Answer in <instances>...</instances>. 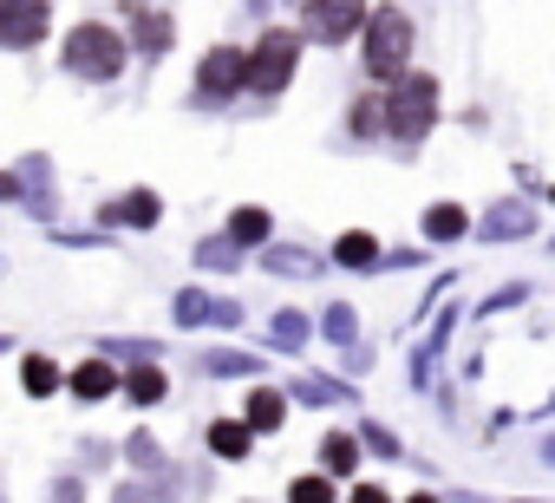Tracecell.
I'll return each instance as SVG.
<instances>
[{"instance_id":"d4e9b609","label":"cell","mask_w":555,"mask_h":503,"mask_svg":"<svg viewBox=\"0 0 555 503\" xmlns=\"http://www.w3.org/2000/svg\"><path fill=\"white\" fill-rule=\"evenodd\" d=\"M274 340H282V347H301V340H308V314H274Z\"/></svg>"},{"instance_id":"1f68e13d","label":"cell","mask_w":555,"mask_h":503,"mask_svg":"<svg viewBox=\"0 0 555 503\" xmlns=\"http://www.w3.org/2000/svg\"><path fill=\"white\" fill-rule=\"evenodd\" d=\"M112 503H151V490H144V483H118V496H112Z\"/></svg>"},{"instance_id":"f1b7e54d","label":"cell","mask_w":555,"mask_h":503,"mask_svg":"<svg viewBox=\"0 0 555 503\" xmlns=\"http://www.w3.org/2000/svg\"><path fill=\"white\" fill-rule=\"evenodd\" d=\"M125 451H131V464H144V470H151V464H157V444H151V438H144V431H131V444H125Z\"/></svg>"},{"instance_id":"30bf717a","label":"cell","mask_w":555,"mask_h":503,"mask_svg":"<svg viewBox=\"0 0 555 503\" xmlns=\"http://www.w3.org/2000/svg\"><path fill=\"white\" fill-rule=\"evenodd\" d=\"M157 190H131V196H118L112 209H105V222H118V229H151L157 222Z\"/></svg>"},{"instance_id":"52a82bcc","label":"cell","mask_w":555,"mask_h":503,"mask_svg":"<svg viewBox=\"0 0 555 503\" xmlns=\"http://www.w3.org/2000/svg\"><path fill=\"white\" fill-rule=\"evenodd\" d=\"M242 66H248V53H235V47L203 53V66H196V92H203V99H229V92H242Z\"/></svg>"},{"instance_id":"cb8c5ba5","label":"cell","mask_w":555,"mask_h":503,"mask_svg":"<svg viewBox=\"0 0 555 503\" xmlns=\"http://www.w3.org/2000/svg\"><path fill=\"white\" fill-rule=\"evenodd\" d=\"M353 334H360V314H353L347 301H340V308H327V340H340V347H347Z\"/></svg>"},{"instance_id":"277c9868","label":"cell","mask_w":555,"mask_h":503,"mask_svg":"<svg viewBox=\"0 0 555 503\" xmlns=\"http://www.w3.org/2000/svg\"><path fill=\"white\" fill-rule=\"evenodd\" d=\"M118 66H125V40L112 27L86 21V27L66 34V73H79V79H118Z\"/></svg>"},{"instance_id":"9a60e30c","label":"cell","mask_w":555,"mask_h":503,"mask_svg":"<svg viewBox=\"0 0 555 503\" xmlns=\"http://www.w3.org/2000/svg\"><path fill=\"white\" fill-rule=\"evenodd\" d=\"M118 386H125V399H131V405H157V399H164V392H170V386H164V373H157V366H131V373H125V379H118Z\"/></svg>"},{"instance_id":"f546056e","label":"cell","mask_w":555,"mask_h":503,"mask_svg":"<svg viewBox=\"0 0 555 503\" xmlns=\"http://www.w3.org/2000/svg\"><path fill=\"white\" fill-rule=\"evenodd\" d=\"M138 34H144V47H151V53H157V47H164V40H170V27H164V21H157V14H144V27H138Z\"/></svg>"},{"instance_id":"83f0119b","label":"cell","mask_w":555,"mask_h":503,"mask_svg":"<svg viewBox=\"0 0 555 503\" xmlns=\"http://www.w3.org/2000/svg\"><path fill=\"white\" fill-rule=\"evenodd\" d=\"M366 444H373V451H379V457H399V438H392V431H386V425H366Z\"/></svg>"},{"instance_id":"4316f807","label":"cell","mask_w":555,"mask_h":503,"mask_svg":"<svg viewBox=\"0 0 555 503\" xmlns=\"http://www.w3.org/2000/svg\"><path fill=\"white\" fill-rule=\"evenodd\" d=\"M47 503H86V477H60V483L47 490Z\"/></svg>"},{"instance_id":"ba28073f","label":"cell","mask_w":555,"mask_h":503,"mask_svg":"<svg viewBox=\"0 0 555 503\" xmlns=\"http://www.w3.org/2000/svg\"><path fill=\"white\" fill-rule=\"evenodd\" d=\"M177 321H203V327H235V321H242V308H229V301H209V295L183 288V295H177Z\"/></svg>"},{"instance_id":"2e32d148","label":"cell","mask_w":555,"mask_h":503,"mask_svg":"<svg viewBox=\"0 0 555 503\" xmlns=\"http://www.w3.org/2000/svg\"><path fill=\"white\" fill-rule=\"evenodd\" d=\"M282 418H288V399H282V392H268V386L248 392V431H274Z\"/></svg>"},{"instance_id":"44dd1931","label":"cell","mask_w":555,"mask_h":503,"mask_svg":"<svg viewBox=\"0 0 555 503\" xmlns=\"http://www.w3.org/2000/svg\"><path fill=\"white\" fill-rule=\"evenodd\" d=\"M535 229V216L522 209V203H509V209H496L490 222H483V235H529Z\"/></svg>"},{"instance_id":"6da1fadb","label":"cell","mask_w":555,"mask_h":503,"mask_svg":"<svg viewBox=\"0 0 555 503\" xmlns=\"http://www.w3.org/2000/svg\"><path fill=\"white\" fill-rule=\"evenodd\" d=\"M412 60V21L399 8H366V73L379 86H392Z\"/></svg>"},{"instance_id":"d6986e66","label":"cell","mask_w":555,"mask_h":503,"mask_svg":"<svg viewBox=\"0 0 555 503\" xmlns=\"http://www.w3.org/2000/svg\"><path fill=\"white\" fill-rule=\"evenodd\" d=\"M21 386H27L34 399H47V392H60V366H53L47 353H34V360L21 366Z\"/></svg>"},{"instance_id":"e575fe53","label":"cell","mask_w":555,"mask_h":503,"mask_svg":"<svg viewBox=\"0 0 555 503\" xmlns=\"http://www.w3.org/2000/svg\"><path fill=\"white\" fill-rule=\"evenodd\" d=\"M405 503H438V496H405Z\"/></svg>"},{"instance_id":"ffe728a7","label":"cell","mask_w":555,"mask_h":503,"mask_svg":"<svg viewBox=\"0 0 555 503\" xmlns=\"http://www.w3.org/2000/svg\"><path fill=\"white\" fill-rule=\"evenodd\" d=\"M268 275H295L301 282V275H321V269H314L308 248H268Z\"/></svg>"},{"instance_id":"836d02e7","label":"cell","mask_w":555,"mask_h":503,"mask_svg":"<svg viewBox=\"0 0 555 503\" xmlns=\"http://www.w3.org/2000/svg\"><path fill=\"white\" fill-rule=\"evenodd\" d=\"M8 196H21V177H0V203H8Z\"/></svg>"},{"instance_id":"ac0fdd59","label":"cell","mask_w":555,"mask_h":503,"mask_svg":"<svg viewBox=\"0 0 555 503\" xmlns=\"http://www.w3.org/2000/svg\"><path fill=\"white\" fill-rule=\"evenodd\" d=\"M347 125H353V138H379V131H386V99H379V92L353 99V118H347Z\"/></svg>"},{"instance_id":"5b68a950","label":"cell","mask_w":555,"mask_h":503,"mask_svg":"<svg viewBox=\"0 0 555 503\" xmlns=\"http://www.w3.org/2000/svg\"><path fill=\"white\" fill-rule=\"evenodd\" d=\"M308 40H321V47H340L347 34H360L366 27V0H308Z\"/></svg>"},{"instance_id":"8fae6325","label":"cell","mask_w":555,"mask_h":503,"mask_svg":"<svg viewBox=\"0 0 555 503\" xmlns=\"http://www.w3.org/2000/svg\"><path fill=\"white\" fill-rule=\"evenodd\" d=\"M321 464H327V477H353L360 470V438L353 431H327L321 438Z\"/></svg>"},{"instance_id":"7c38bea8","label":"cell","mask_w":555,"mask_h":503,"mask_svg":"<svg viewBox=\"0 0 555 503\" xmlns=\"http://www.w3.org/2000/svg\"><path fill=\"white\" fill-rule=\"evenodd\" d=\"M334 262H340V269H373V262H379V242H373L366 229H347V235L334 242Z\"/></svg>"},{"instance_id":"e0dca14e","label":"cell","mask_w":555,"mask_h":503,"mask_svg":"<svg viewBox=\"0 0 555 503\" xmlns=\"http://www.w3.org/2000/svg\"><path fill=\"white\" fill-rule=\"evenodd\" d=\"M229 242H235V248H248V242H268V209L242 203V209L229 216Z\"/></svg>"},{"instance_id":"9c48e42d","label":"cell","mask_w":555,"mask_h":503,"mask_svg":"<svg viewBox=\"0 0 555 503\" xmlns=\"http://www.w3.org/2000/svg\"><path fill=\"white\" fill-rule=\"evenodd\" d=\"M60 386H73L79 399H112V392H118V373H112L105 360H79L73 373H60Z\"/></svg>"},{"instance_id":"3957f363","label":"cell","mask_w":555,"mask_h":503,"mask_svg":"<svg viewBox=\"0 0 555 503\" xmlns=\"http://www.w3.org/2000/svg\"><path fill=\"white\" fill-rule=\"evenodd\" d=\"M295 60H301V40H295L288 27H268V34L255 40L248 66H242V86H248V92H261V99H274V92L295 79Z\"/></svg>"},{"instance_id":"484cf974","label":"cell","mask_w":555,"mask_h":503,"mask_svg":"<svg viewBox=\"0 0 555 503\" xmlns=\"http://www.w3.org/2000/svg\"><path fill=\"white\" fill-rule=\"evenodd\" d=\"M196 256H203V269H229L235 262V242H203Z\"/></svg>"},{"instance_id":"603a6c76","label":"cell","mask_w":555,"mask_h":503,"mask_svg":"<svg viewBox=\"0 0 555 503\" xmlns=\"http://www.w3.org/2000/svg\"><path fill=\"white\" fill-rule=\"evenodd\" d=\"M203 373H216V379H235V373H261V366H255L248 353H209V360H203Z\"/></svg>"},{"instance_id":"4dcf8cb0","label":"cell","mask_w":555,"mask_h":503,"mask_svg":"<svg viewBox=\"0 0 555 503\" xmlns=\"http://www.w3.org/2000/svg\"><path fill=\"white\" fill-rule=\"evenodd\" d=\"M334 392H340V386H321V379H308V386H301V399H314V405H327Z\"/></svg>"},{"instance_id":"d6a6232c","label":"cell","mask_w":555,"mask_h":503,"mask_svg":"<svg viewBox=\"0 0 555 503\" xmlns=\"http://www.w3.org/2000/svg\"><path fill=\"white\" fill-rule=\"evenodd\" d=\"M353 503H392V496H386L379 483H360V490H353Z\"/></svg>"},{"instance_id":"7402d4cb","label":"cell","mask_w":555,"mask_h":503,"mask_svg":"<svg viewBox=\"0 0 555 503\" xmlns=\"http://www.w3.org/2000/svg\"><path fill=\"white\" fill-rule=\"evenodd\" d=\"M288 503H334V477H295Z\"/></svg>"},{"instance_id":"d590c367","label":"cell","mask_w":555,"mask_h":503,"mask_svg":"<svg viewBox=\"0 0 555 503\" xmlns=\"http://www.w3.org/2000/svg\"><path fill=\"white\" fill-rule=\"evenodd\" d=\"M0 503H8V496H0Z\"/></svg>"},{"instance_id":"7a4b0ae2","label":"cell","mask_w":555,"mask_h":503,"mask_svg":"<svg viewBox=\"0 0 555 503\" xmlns=\"http://www.w3.org/2000/svg\"><path fill=\"white\" fill-rule=\"evenodd\" d=\"M431 125H438V86L425 73H399L392 79V99H386V131L399 144H418Z\"/></svg>"},{"instance_id":"8992f818","label":"cell","mask_w":555,"mask_h":503,"mask_svg":"<svg viewBox=\"0 0 555 503\" xmlns=\"http://www.w3.org/2000/svg\"><path fill=\"white\" fill-rule=\"evenodd\" d=\"M53 8L47 0H0V47H40Z\"/></svg>"},{"instance_id":"5bb4252c","label":"cell","mask_w":555,"mask_h":503,"mask_svg":"<svg viewBox=\"0 0 555 503\" xmlns=\"http://www.w3.org/2000/svg\"><path fill=\"white\" fill-rule=\"evenodd\" d=\"M464 229H470V216H464L457 203H431V209H425V235H431V242H457Z\"/></svg>"},{"instance_id":"4fadbf2b","label":"cell","mask_w":555,"mask_h":503,"mask_svg":"<svg viewBox=\"0 0 555 503\" xmlns=\"http://www.w3.org/2000/svg\"><path fill=\"white\" fill-rule=\"evenodd\" d=\"M248 444H255V431H248L242 418H216V425H209V451H216V457H248Z\"/></svg>"}]
</instances>
